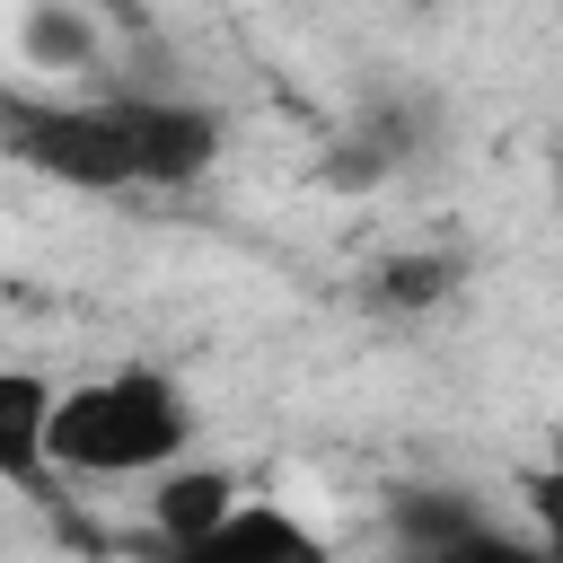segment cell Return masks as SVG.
<instances>
[{"label": "cell", "instance_id": "6da1fadb", "mask_svg": "<svg viewBox=\"0 0 563 563\" xmlns=\"http://www.w3.org/2000/svg\"><path fill=\"white\" fill-rule=\"evenodd\" d=\"M0 158L70 194H176L220 158V114L167 88H0Z\"/></svg>", "mask_w": 563, "mask_h": 563}, {"label": "cell", "instance_id": "7a4b0ae2", "mask_svg": "<svg viewBox=\"0 0 563 563\" xmlns=\"http://www.w3.org/2000/svg\"><path fill=\"white\" fill-rule=\"evenodd\" d=\"M202 440V413L194 396L167 378V369H97V378H62V405H53V475H88V484H158L167 466H185Z\"/></svg>", "mask_w": 563, "mask_h": 563}, {"label": "cell", "instance_id": "3957f363", "mask_svg": "<svg viewBox=\"0 0 563 563\" xmlns=\"http://www.w3.org/2000/svg\"><path fill=\"white\" fill-rule=\"evenodd\" d=\"M396 537H405V563H554L528 528H493L475 501H449V493H413L396 510Z\"/></svg>", "mask_w": 563, "mask_h": 563}, {"label": "cell", "instance_id": "277c9868", "mask_svg": "<svg viewBox=\"0 0 563 563\" xmlns=\"http://www.w3.org/2000/svg\"><path fill=\"white\" fill-rule=\"evenodd\" d=\"M158 563H334V554H325V537H317L299 510L238 493V501H229V510H220L202 537L158 545Z\"/></svg>", "mask_w": 563, "mask_h": 563}, {"label": "cell", "instance_id": "5b68a950", "mask_svg": "<svg viewBox=\"0 0 563 563\" xmlns=\"http://www.w3.org/2000/svg\"><path fill=\"white\" fill-rule=\"evenodd\" d=\"M53 405H62V378L53 369H26V361H0V484H53Z\"/></svg>", "mask_w": 563, "mask_h": 563}, {"label": "cell", "instance_id": "8992f818", "mask_svg": "<svg viewBox=\"0 0 563 563\" xmlns=\"http://www.w3.org/2000/svg\"><path fill=\"white\" fill-rule=\"evenodd\" d=\"M238 493H246V484H238L229 466H167L158 493H150V537H158V545H185V537H202Z\"/></svg>", "mask_w": 563, "mask_h": 563}, {"label": "cell", "instance_id": "52a82bcc", "mask_svg": "<svg viewBox=\"0 0 563 563\" xmlns=\"http://www.w3.org/2000/svg\"><path fill=\"white\" fill-rule=\"evenodd\" d=\"M519 501H528V537L563 563V440L545 449V466H528V484H519Z\"/></svg>", "mask_w": 563, "mask_h": 563}, {"label": "cell", "instance_id": "ba28073f", "mask_svg": "<svg viewBox=\"0 0 563 563\" xmlns=\"http://www.w3.org/2000/svg\"><path fill=\"white\" fill-rule=\"evenodd\" d=\"M440 290H449V264H440V255H396V264H387V299L431 308Z\"/></svg>", "mask_w": 563, "mask_h": 563}, {"label": "cell", "instance_id": "9c48e42d", "mask_svg": "<svg viewBox=\"0 0 563 563\" xmlns=\"http://www.w3.org/2000/svg\"><path fill=\"white\" fill-rule=\"evenodd\" d=\"M88 9H97V18H132V0H88Z\"/></svg>", "mask_w": 563, "mask_h": 563}]
</instances>
